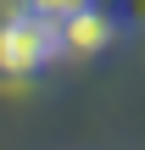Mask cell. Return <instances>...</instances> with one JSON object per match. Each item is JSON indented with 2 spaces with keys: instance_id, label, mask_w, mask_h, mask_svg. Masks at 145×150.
<instances>
[{
  "instance_id": "6da1fadb",
  "label": "cell",
  "mask_w": 145,
  "mask_h": 150,
  "mask_svg": "<svg viewBox=\"0 0 145 150\" xmlns=\"http://www.w3.org/2000/svg\"><path fill=\"white\" fill-rule=\"evenodd\" d=\"M56 61H67V39H61V22L28 11V6H11L0 17V78H45Z\"/></svg>"
},
{
  "instance_id": "7a4b0ae2",
  "label": "cell",
  "mask_w": 145,
  "mask_h": 150,
  "mask_svg": "<svg viewBox=\"0 0 145 150\" xmlns=\"http://www.w3.org/2000/svg\"><path fill=\"white\" fill-rule=\"evenodd\" d=\"M61 39H67V61H95V56H112V45L123 39V17L101 0H89L84 11H73L61 22Z\"/></svg>"
},
{
  "instance_id": "3957f363",
  "label": "cell",
  "mask_w": 145,
  "mask_h": 150,
  "mask_svg": "<svg viewBox=\"0 0 145 150\" xmlns=\"http://www.w3.org/2000/svg\"><path fill=\"white\" fill-rule=\"evenodd\" d=\"M17 6H28V11H39V17H50V22H67V17L84 11L89 0H17Z\"/></svg>"
}]
</instances>
